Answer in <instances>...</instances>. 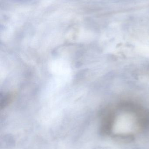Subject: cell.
<instances>
[{"label": "cell", "instance_id": "1", "mask_svg": "<svg viewBox=\"0 0 149 149\" xmlns=\"http://www.w3.org/2000/svg\"><path fill=\"white\" fill-rule=\"evenodd\" d=\"M115 139L118 141H121L122 142H128L131 141L133 140V137L131 135H117L115 136Z\"/></svg>", "mask_w": 149, "mask_h": 149}]
</instances>
